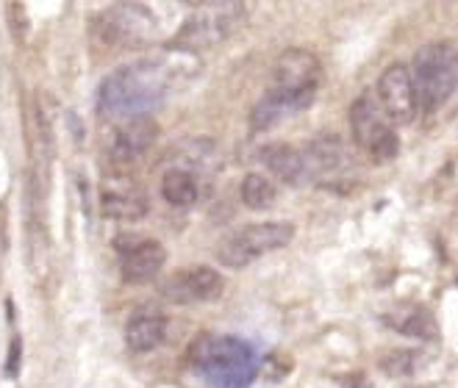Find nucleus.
Here are the masks:
<instances>
[{
	"mask_svg": "<svg viewBox=\"0 0 458 388\" xmlns=\"http://www.w3.org/2000/svg\"><path fill=\"white\" fill-rule=\"evenodd\" d=\"M261 161H264L267 170L276 173L284 183L303 186V183L314 181L306 150H298L292 145H267L261 150Z\"/></svg>",
	"mask_w": 458,
	"mask_h": 388,
	"instance_id": "16",
	"label": "nucleus"
},
{
	"mask_svg": "<svg viewBox=\"0 0 458 388\" xmlns=\"http://www.w3.org/2000/svg\"><path fill=\"white\" fill-rule=\"evenodd\" d=\"M20 358H22V339L20 336H14L12 339V344H9V358H6V377H17V372H20Z\"/></svg>",
	"mask_w": 458,
	"mask_h": 388,
	"instance_id": "22",
	"label": "nucleus"
},
{
	"mask_svg": "<svg viewBox=\"0 0 458 388\" xmlns=\"http://www.w3.org/2000/svg\"><path fill=\"white\" fill-rule=\"evenodd\" d=\"M167 316L165 311L153 308V305H142L125 322V344L131 352H153L158 344L167 339Z\"/></svg>",
	"mask_w": 458,
	"mask_h": 388,
	"instance_id": "15",
	"label": "nucleus"
},
{
	"mask_svg": "<svg viewBox=\"0 0 458 388\" xmlns=\"http://www.w3.org/2000/svg\"><path fill=\"white\" fill-rule=\"evenodd\" d=\"M192 369L211 388H250L259 375L256 350L236 336L203 333L190 347Z\"/></svg>",
	"mask_w": 458,
	"mask_h": 388,
	"instance_id": "2",
	"label": "nucleus"
},
{
	"mask_svg": "<svg viewBox=\"0 0 458 388\" xmlns=\"http://www.w3.org/2000/svg\"><path fill=\"white\" fill-rule=\"evenodd\" d=\"M239 198L253 211H267V208H273L278 200V186L261 173H250V175H245V181H242V186H239Z\"/></svg>",
	"mask_w": 458,
	"mask_h": 388,
	"instance_id": "19",
	"label": "nucleus"
},
{
	"mask_svg": "<svg viewBox=\"0 0 458 388\" xmlns=\"http://www.w3.org/2000/svg\"><path fill=\"white\" fill-rule=\"evenodd\" d=\"M414 364V355L411 352H392L389 358L381 360V367L386 369V375H409Z\"/></svg>",
	"mask_w": 458,
	"mask_h": 388,
	"instance_id": "20",
	"label": "nucleus"
},
{
	"mask_svg": "<svg viewBox=\"0 0 458 388\" xmlns=\"http://www.w3.org/2000/svg\"><path fill=\"white\" fill-rule=\"evenodd\" d=\"M386 322L403 333V336H414V339H437L439 336V325H437V316L430 314L422 305H400L394 308Z\"/></svg>",
	"mask_w": 458,
	"mask_h": 388,
	"instance_id": "18",
	"label": "nucleus"
},
{
	"mask_svg": "<svg viewBox=\"0 0 458 388\" xmlns=\"http://www.w3.org/2000/svg\"><path fill=\"white\" fill-rule=\"evenodd\" d=\"M95 25L98 37L117 47H142L161 37V20L148 4H117L98 14Z\"/></svg>",
	"mask_w": 458,
	"mask_h": 388,
	"instance_id": "7",
	"label": "nucleus"
},
{
	"mask_svg": "<svg viewBox=\"0 0 458 388\" xmlns=\"http://www.w3.org/2000/svg\"><path fill=\"white\" fill-rule=\"evenodd\" d=\"M156 139H158V125L153 117L123 122L109 145V161L114 166H131L156 145Z\"/></svg>",
	"mask_w": 458,
	"mask_h": 388,
	"instance_id": "12",
	"label": "nucleus"
},
{
	"mask_svg": "<svg viewBox=\"0 0 458 388\" xmlns=\"http://www.w3.org/2000/svg\"><path fill=\"white\" fill-rule=\"evenodd\" d=\"M100 211L109 219H142L148 214V200L137 183L114 175L100 186Z\"/></svg>",
	"mask_w": 458,
	"mask_h": 388,
	"instance_id": "13",
	"label": "nucleus"
},
{
	"mask_svg": "<svg viewBox=\"0 0 458 388\" xmlns=\"http://www.w3.org/2000/svg\"><path fill=\"white\" fill-rule=\"evenodd\" d=\"M198 70V53L173 45L145 59L128 62L103 78L98 89V114L109 122L150 117V111L183 89Z\"/></svg>",
	"mask_w": 458,
	"mask_h": 388,
	"instance_id": "1",
	"label": "nucleus"
},
{
	"mask_svg": "<svg viewBox=\"0 0 458 388\" xmlns=\"http://www.w3.org/2000/svg\"><path fill=\"white\" fill-rule=\"evenodd\" d=\"M294 239V225L292 222H256V225H245L233 233H228L220 247H217V261L242 269L276 249L286 247Z\"/></svg>",
	"mask_w": 458,
	"mask_h": 388,
	"instance_id": "6",
	"label": "nucleus"
},
{
	"mask_svg": "<svg viewBox=\"0 0 458 388\" xmlns=\"http://www.w3.org/2000/svg\"><path fill=\"white\" fill-rule=\"evenodd\" d=\"M322 83V64L311 50L303 47H289L278 55L269 87L284 89L301 97H317V89Z\"/></svg>",
	"mask_w": 458,
	"mask_h": 388,
	"instance_id": "9",
	"label": "nucleus"
},
{
	"mask_svg": "<svg viewBox=\"0 0 458 388\" xmlns=\"http://www.w3.org/2000/svg\"><path fill=\"white\" fill-rule=\"evenodd\" d=\"M311 103H314L311 97H301V95L267 87V92L259 97V103L250 111V128L253 131H269V128L292 120L294 114H301V111H306Z\"/></svg>",
	"mask_w": 458,
	"mask_h": 388,
	"instance_id": "14",
	"label": "nucleus"
},
{
	"mask_svg": "<svg viewBox=\"0 0 458 388\" xmlns=\"http://www.w3.org/2000/svg\"><path fill=\"white\" fill-rule=\"evenodd\" d=\"M248 6L233 4V0H217V4H198L186 14L175 31L173 47L198 53L203 47H214L233 37L242 22H245Z\"/></svg>",
	"mask_w": 458,
	"mask_h": 388,
	"instance_id": "4",
	"label": "nucleus"
},
{
	"mask_svg": "<svg viewBox=\"0 0 458 388\" xmlns=\"http://www.w3.org/2000/svg\"><path fill=\"white\" fill-rule=\"evenodd\" d=\"M378 100L392 122H414V117L420 114V100L411 80V70L406 64H392L384 70L378 80Z\"/></svg>",
	"mask_w": 458,
	"mask_h": 388,
	"instance_id": "11",
	"label": "nucleus"
},
{
	"mask_svg": "<svg viewBox=\"0 0 458 388\" xmlns=\"http://www.w3.org/2000/svg\"><path fill=\"white\" fill-rule=\"evenodd\" d=\"M114 247L120 253V274H123L125 283H148L161 269H165L167 249L156 239L120 233L114 239Z\"/></svg>",
	"mask_w": 458,
	"mask_h": 388,
	"instance_id": "8",
	"label": "nucleus"
},
{
	"mask_svg": "<svg viewBox=\"0 0 458 388\" xmlns=\"http://www.w3.org/2000/svg\"><path fill=\"white\" fill-rule=\"evenodd\" d=\"M411 80L420 111L437 114L458 92V47L453 42H428L414 53Z\"/></svg>",
	"mask_w": 458,
	"mask_h": 388,
	"instance_id": "3",
	"label": "nucleus"
},
{
	"mask_svg": "<svg viewBox=\"0 0 458 388\" xmlns=\"http://www.w3.org/2000/svg\"><path fill=\"white\" fill-rule=\"evenodd\" d=\"M350 133L353 142L372 158V161H392L400 150V136L394 131V122L384 111L378 95L364 92L350 105Z\"/></svg>",
	"mask_w": 458,
	"mask_h": 388,
	"instance_id": "5",
	"label": "nucleus"
},
{
	"mask_svg": "<svg viewBox=\"0 0 458 388\" xmlns=\"http://www.w3.org/2000/svg\"><path fill=\"white\" fill-rule=\"evenodd\" d=\"M161 194L175 208H190L200 200V178L186 166H173L161 175Z\"/></svg>",
	"mask_w": 458,
	"mask_h": 388,
	"instance_id": "17",
	"label": "nucleus"
},
{
	"mask_svg": "<svg viewBox=\"0 0 458 388\" xmlns=\"http://www.w3.org/2000/svg\"><path fill=\"white\" fill-rule=\"evenodd\" d=\"M9 25H12V31L17 37V42L25 39V34H29V14H25V9L20 4H9Z\"/></svg>",
	"mask_w": 458,
	"mask_h": 388,
	"instance_id": "21",
	"label": "nucleus"
},
{
	"mask_svg": "<svg viewBox=\"0 0 458 388\" xmlns=\"http://www.w3.org/2000/svg\"><path fill=\"white\" fill-rule=\"evenodd\" d=\"M225 289L223 274L214 266H186L173 272L165 286H161V297L175 302V305H200L217 299Z\"/></svg>",
	"mask_w": 458,
	"mask_h": 388,
	"instance_id": "10",
	"label": "nucleus"
}]
</instances>
